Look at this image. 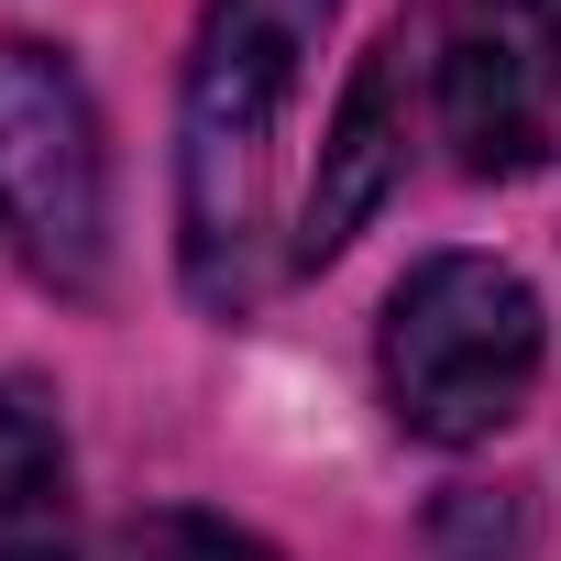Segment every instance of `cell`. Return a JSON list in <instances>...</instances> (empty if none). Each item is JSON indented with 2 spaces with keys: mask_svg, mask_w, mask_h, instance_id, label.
Segmentation results:
<instances>
[{
  "mask_svg": "<svg viewBox=\"0 0 561 561\" xmlns=\"http://www.w3.org/2000/svg\"><path fill=\"white\" fill-rule=\"evenodd\" d=\"M331 0H209L176 100V253L198 309H253L275 275V165Z\"/></svg>",
  "mask_w": 561,
  "mask_h": 561,
  "instance_id": "cell-1",
  "label": "cell"
},
{
  "mask_svg": "<svg viewBox=\"0 0 561 561\" xmlns=\"http://www.w3.org/2000/svg\"><path fill=\"white\" fill-rule=\"evenodd\" d=\"M375 364H386V408L408 440H440V451L495 440L539 386V298L495 253H430L386 298Z\"/></svg>",
  "mask_w": 561,
  "mask_h": 561,
  "instance_id": "cell-2",
  "label": "cell"
},
{
  "mask_svg": "<svg viewBox=\"0 0 561 561\" xmlns=\"http://www.w3.org/2000/svg\"><path fill=\"white\" fill-rule=\"evenodd\" d=\"M0 242L56 298H89L111 264V154L78 67L34 34L0 45Z\"/></svg>",
  "mask_w": 561,
  "mask_h": 561,
  "instance_id": "cell-3",
  "label": "cell"
},
{
  "mask_svg": "<svg viewBox=\"0 0 561 561\" xmlns=\"http://www.w3.org/2000/svg\"><path fill=\"white\" fill-rule=\"evenodd\" d=\"M440 133L473 176L561 165V0H462L440 34Z\"/></svg>",
  "mask_w": 561,
  "mask_h": 561,
  "instance_id": "cell-4",
  "label": "cell"
},
{
  "mask_svg": "<svg viewBox=\"0 0 561 561\" xmlns=\"http://www.w3.org/2000/svg\"><path fill=\"white\" fill-rule=\"evenodd\" d=\"M408 176V34H386L375 56H364V78H353V100H342V122H331V144H320V176H309V198H298V264H331L375 209H386V187Z\"/></svg>",
  "mask_w": 561,
  "mask_h": 561,
  "instance_id": "cell-5",
  "label": "cell"
},
{
  "mask_svg": "<svg viewBox=\"0 0 561 561\" xmlns=\"http://www.w3.org/2000/svg\"><path fill=\"white\" fill-rule=\"evenodd\" d=\"M0 561H78L67 430L34 386H0Z\"/></svg>",
  "mask_w": 561,
  "mask_h": 561,
  "instance_id": "cell-6",
  "label": "cell"
},
{
  "mask_svg": "<svg viewBox=\"0 0 561 561\" xmlns=\"http://www.w3.org/2000/svg\"><path fill=\"white\" fill-rule=\"evenodd\" d=\"M111 561H275V550L242 539L231 517H187V506H165V517H133Z\"/></svg>",
  "mask_w": 561,
  "mask_h": 561,
  "instance_id": "cell-7",
  "label": "cell"
}]
</instances>
